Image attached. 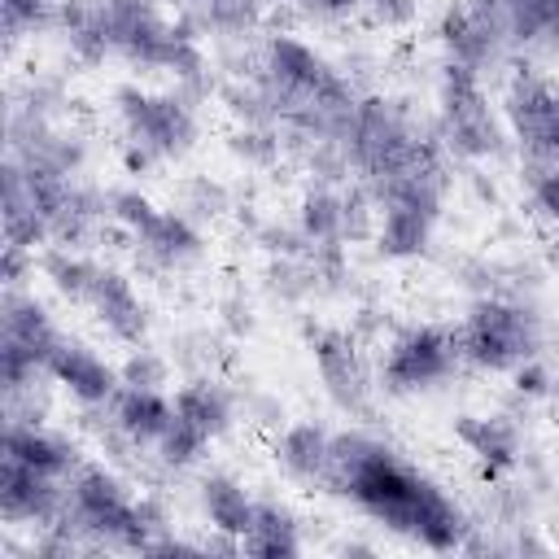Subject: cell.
Returning a JSON list of instances; mask_svg holds the SVG:
<instances>
[{"label": "cell", "instance_id": "1", "mask_svg": "<svg viewBox=\"0 0 559 559\" xmlns=\"http://www.w3.org/2000/svg\"><path fill=\"white\" fill-rule=\"evenodd\" d=\"M323 485L341 498H354L371 520L389 524L402 537H415L428 550H454L467 537L463 511L397 450L371 441L367 432H336L332 463Z\"/></svg>", "mask_w": 559, "mask_h": 559}, {"label": "cell", "instance_id": "2", "mask_svg": "<svg viewBox=\"0 0 559 559\" xmlns=\"http://www.w3.org/2000/svg\"><path fill=\"white\" fill-rule=\"evenodd\" d=\"M454 349L463 362L480 367V371H515L520 362L537 358L546 345L542 332V314L533 301H515V297H472L463 323L450 332Z\"/></svg>", "mask_w": 559, "mask_h": 559}, {"label": "cell", "instance_id": "3", "mask_svg": "<svg viewBox=\"0 0 559 559\" xmlns=\"http://www.w3.org/2000/svg\"><path fill=\"white\" fill-rule=\"evenodd\" d=\"M118 127L131 144L148 148L157 162H179L197 148L201 122L197 109L179 92H144V87H118L114 92Z\"/></svg>", "mask_w": 559, "mask_h": 559}, {"label": "cell", "instance_id": "4", "mask_svg": "<svg viewBox=\"0 0 559 559\" xmlns=\"http://www.w3.org/2000/svg\"><path fill=\"white\" fill-rule=\"evenodd\" d=\"M459 362L463 358H459L450 332H441L432 323H415L389 341V349L380 358V384L393 397H411V393H424V389L450 380Z\"/></svg>", "mask_w": 559, "mask_h": 559}, {"label": "cell", "instance_id": "5", "mask_svg": "<svg viewBox=\"0 0 559 559\" xmlns=\"http://www.w3.org/2000/svg\"><path fill=\"white\" fill-rule=\"evenodd\" d=\"M301 336L310 341L319 380L332 397L336 411H345L349 419H367L371 415V371L362 362V341L349 328H323V323H301Z\"/></svg>", "mask_w": 559, "mask_h": 559}, {"label": "cell", "instance_id": "6", "mask_svg": "<svg viewBox=\"0 0 559 559\" xmlns=\"http://www.w3.org/2000/svg\"><path fill=\"white\" fill-rule=\"evenodd\" d=\"M135 271L157 280V284H170L175 275H183L188 266H197L205 258V240L197 231V223L179 210H157L140 231H135Z\"/></svg>", "mask_w": 559, "mask_h": 559}, {"label": "cell", "instance_id": "7", "mask_svg": "<svg viewBox=\"0 0 559 559\" xmlns=\"http://www.w3.org/2000/svg\"><path fill=\"white\" fill-rule=\"evenodd\" d=\"M83 306L92 310V319L118 341V345H144L148 328H153V314L144 306V297L135 293V284L118 271V266H96V280L83 297Z\"/></svg>", "mask_w": 559, "mask_h": 559}, {"label": "cell", "instance_id": "8", "mask_svg": "<svg viewBox=\"0 0 559 559\" xmlns=\"http://www.w3.org/2000/svg\"><path fill=\"white\" fill-rule=\"evenodd\" d=\"M66 507V485L4 454L0 463V520L4 524H52Z\"/></svg>", "mask_w": 559, "mask_h": 559}, {"label": "cell", "instance_id": "9", "mask_svg": "<svg viewBox=\"0 0 559 559\" xmlns=\"http://www.w3.org/2000/svg\"><path fill=\"white\" fill-rule=\"evenodd\" d=\"M48 376L57 380V384H66L70 389V397L79 402V406H100V402H114V393H118V384H122V376H118V367H109L96 349H87L83 341H74V336H57V345L48 349Z\"/></svg>", "mask_w": 559, "mask_h": 559}, {"label": "cell", "instance_id": "10", "mask_svg": "<svg viewBox=\"0 0 559 559\" xmlns=\"http://www.w3.org/2000/svg\"><path fill=\"white\" fill-rule=\"evenodd\" d=\"M437 48L445 52V61H459V66H472L476 74H485L489 66H502L507 57V39L493 35L467 0H454L445 4L441 22H437Z\"/></svg>", "mask_w": 559, "mask_h": 559}, {"label": "cell", "instance_id": "11", "mask_svg": "<svg viewBox=\"0 0 559 559\" xmlns=\"http://www.w3.org/2000/svg\"><path fill=\"white\" fill-rule=\"evenodd\" d=\"M454 437L485 463V476H502L511 467H520V454H524V432H520V419L507 415V411H493V415H454Z\"/></svg>", "mask_w": 559, "mask_h": 559}, {"label": "cell", "instance_id": "12", "mask_svg": "<svg viewBox=\"0 0 559 559\" xmlns=\"http://www.w3.org/2000/svg\"><path fill=\"white\" fill-rule=\"evenodd\" d=\"M4 454L26 463V467H35V472H44V476H57V480H66V476H74L83 467L79 463V445L70 437L48 432L44 424H9L4 428Z\"/></svg>", "mask_w": 559, "mask_h": 559}, {"label": "cell", "instance_id": "13", "mask_svg": "<svg viewBox=\"0 0 559 559\" xmlns=\"http://www.w3.org/2000/svg\"><path fill=\"white\" fill-rule=\"evenodd\" d=\"M271 454L284 467V476L301 485H323L328 463H332V432L323 424H284L275 432Z\"/></svg>", "mask_w": 559, "mask_h": 559}, {"label": "cell", "instance_id": "14", "mask_svg": "<svg viewBox=\"0 0 559 559\" xmlns=\"http://www.w3.org/2000/svg\"><path fill=\"white\" fill-rule=\"evenodd\" d=\"M432 227L437 218L415 210V205H380V218H376V253L389 258V262H411V258H424L432 249Z\"/></svg>", "mask_w": 559, "mask_h": 559}, {"label": "cell", "instance_id": "15", "mask_svg": "<svg viewBox=\"0 0 559 559\" xmlns=\"http://www.w3.org/2000/svg\"><path fill=\"white\" fill-rule=\"evenodd\" d=\"M0 341H17L26 345L39 362H48V349L57 345V328L44 310V301L35 293H22V288H4V301H0ZM48 371V367H44Z\"/></svg>", "mask_w": 559, "mask_h": 559}, {"label": "cell", "instance_id": "16", "mask_svg": "<svg viewBox=\"0 0 559 559\" xmlns=\"http://www.w3.org/2000/svg\"><path fill=\"white\" fill-rule=\"evenodd\" d=\"M236 389H227L218 376H188L175 393V411L188 415L192 424H201L210 437H223L236 424Z\"/></svg>", "mask_w": 559, "mask_h": 559}, {"label": "cell", "instance_id": "17", "mask_svg": "<svg viewBox=\"0 0 559 559\" xmlns=\"http://www.w3.org/2000/svg\"><path fill=\"white\" fill-rule=\"evenodd\" d=\"M179 13L214 39H253L258 26L266 22L262 0H183Z\"/></svg>", "mask_w": 559, "mask_h": 559}, {"label": "cell", "instance_id": "18", "mask_svg": "<svg viewBox=\"0 0 559 559\" xmlns=\"http://www.w3.org/2000/svg\"><path fill=\"white\" fill-rule=\"evenodd\" d=\"M197 498H201V511H205V520L214 524V533H231V537H245V533H249L258 502L249 498V489H245L236 476H227V472L201 476Z\"/></svg>", "mask_w": 559, "mask_h": 559}, {"label": "cell", "instance_id": "19", "mask_svg": "<svg viewBox=\"0 0 559 559\" xmlns=\"http://www.w3.org/2000/svg\"><path fill=\"white\" fill-rule=\"evenodd\" d=\"M109 411H114V424H118L122 432H131L135 441L148 445V441H157L162 428L170 424L175 402H166L162 389H131V384H118Z\"/></svg>", "mask_w": 559, "mask_h": 559}, {"label": "cell", "instance_id": "20", "mask_svg": "<svg viewBox=\"0 0 559 559\" xmlns=\"http://www.w3.org/2000/svg\"><path fill=\"white\" fill-rule=\"evenodd\" d=\"M240 546H245L249 555H262V559L297 555V550H301V524H297V515H293L284 502L262 498V502L253 507V524H249V533L240 537Z\"/></svg>", "mask_w": 559, "mask_h": 559}, {"label": "cell", "instance_id": "21", "mask_svg": "<svg viewBox=\"0 0 559 559\" xmlns=\"http://www.w3.org/2000/svg\"><path fill=\"white\" fill-rule=\"evenodd\" d=\"M297 227L306 231L310 245H332V240L345 245V201H341V188L310 183L297 197Z\"/></svg>", "mask_w": 559, "mask_h": 559}, {"label": "cell", "instance_id": "22", "mask_svg": "<svg viewBox=\"0 0 559 559\" xmlns=\"http://www.w3.org/2000/svg\"><path fill=\"white\" fill-rule=\"evenodd\" d=\"M166 354H170V362H175L183 376H205V371L231 362V349H227L223 336L210 332V328H179V332L170 336Z\"/></svg>", "mask_w": 559, "mask_h": 559}, {"label": "cell", "instance_id": "23", "mask_svg": "<svg viewBox=\"0 0 559 559\" xmlns=\"http://www.w3.org/2000/svg\"><path fill=\"white\" fill-rule=\"evenodd\" d=\"M96 266H100V262L83 258L79 249H66V245L39 249V271H44V280H48L61 297H70V301H79V306H83V297H87V288H92V280H96Z\"/></svg>", "mask_w": 559, "mask_h": 559}, {"label": "cell", "instance_id": "24", "mask_svg": "<svg viewBox=\"0 0 559 559\" xmlns=\"http://www.w3.org/2000/svg\"><path fill=\"white\" fill-rule=\"evenodd\" d=\"M175 201H179V214H188L192 223H214L236 210L231 188L214 175H183L175 183Z\"/></svg>", "mask_w": 559, "mask_h": 559}, {"label": "cell", "instance_id": "25", "mask_svg": "<svg viewBox=\"0 0 559 559\" xmlns=\"http://www.w3.org/2000/svg\"><path fill=\"white\" fill-rule=\"evenodd\" d=\"M223 144H227L231 162H240L245 170H266V175H271V170L288 157L280 127H231Z\"/></svg>", "mask_w": 559, "mask_h": 559}, {"label": "cell", "instance_id": "26", "mask_svg": "<svg viewBox=\"0 0 559 559\" xmlns=\"http://www.w3.org/2000/svg\"><path fill=\"white\" fill-rule=\"evenodd\" d=\"M218 100L236 127H280L275 100L266 96V87L258 79H227L218 87Z\"/></svg>", "mask_w": 559, "mask_h": 559}, {"label": "cell", "instance_id": "27", "mask_svg": "<svg viewBox=\"0 0 559 559\" xmlns=\"http://www.w3.org/2000/svg\"><path fill=\"white\" fill-rule=\"evenodd\" d=\"M262 293L275 301V306H301L314 293V271L306 258H266L262 266Z\"/></svg>", "mask_w": 559, "mask_h": 559}, {"label": "cell", "instance_id": "28", "mask_svg": "<svg viewBox=\"0 0 559 559\" xmlns=\"http://www.w3.org/2000/svg\"><path fill=\"white\" fill-rule=\"evenodd\" d=\"M210 441H214V437H210L201 424H192L188 415H179V411H175V415H170V424L162 428V437H157L153 445H157V454H162V463H166V467L183 472V467H192V463L210 450Z\"/></svg>", "mask_w": 559, "mask_h": 559}, {"label": "cell", "instance_id": "29", "mask_svg": "<svg viewBox=\"0 0 559 559\" xmlns=\"http://www.w3.org/2000/svg\"><path fill=\"white\" fill-rule=\"evenodd\" d=\"M52 13H57V0H0L9 52L22 44V35H35L39 26H52Z\"/></svg>", "mask_w": 559, "mask_h": 559}, {"label": "cell", "instance_id": "30", "mask_svg": "<svg viewBox=\"0 0 559 559\" xmlns=\"http://www.w3.org/2000/svg\"><path fill=\"white\" fill-rule=\"evenodd\" d=\"M170 354H157V349H148V345H135L131 354H127V362L118 367V376H122V384H131V389H162L166 380H170Z\"/></svg>", "mask_w": 559, "mask_h": 559}, {"label": "cell", "instance_id": "31", "mask_svg": "<svg viewBox=\"0 0 559 559\" xmlns=\"http://www.w3.org/2000/svg\"><path fill=\"white\" fill-rule=\"evenodd\" d=\"M253 245L266 253V258H306L310 253V240L297 223H280V218H262V227L253 231Z\"/></svg>", "mask_w": 559, "mask_h": 559}, {"label": "cell", "instance_id": "32", "mask_svg": "<svg viewBox=\"0 0 559 559\" xmlns=\"http://www.w3.org/2000/svg\"><path fill=\"white\" fill-rule=\"evenodd\" d=\"M236 397H240V415H245L258 432H280V428H284L288 411H284V402H280L275 393H266V389L249 384V389H240Z\"/></svg>", "mask_w": 559, "mask_h": 559}, {"label": "cell", "instance_id": "33", "mask_svg": "<svg viewBox=\"0 0 559 559\" xmlns=\"http://www.w3.org/2000/svg\"><path fill=\"white\" fill-rule=\"evenodd\" d=\"M218 328L231 336V341H245L258 332V306L245 297V288H231L218 297Z\"/></svg>", "mask_w": 559, "mask_h": 559}, {"label": "cell", "instance_id": "34", "mask_svg": "<svg viewBox=\"0 0 559 559\" xmlns=\"http://www.w3.org/2000/svg\"><path fill=\"white\" fill-rule=\"evenodd\" d=\"M358 13L376 31H406L419 17V0H358Z\"/></svg>", "mask_w": 559, "mask_h": 559}, {"label": "cell", "instance_id": "35", "mask_svg": "<svg viewBox=\"0 0 559 559\" xmlns=\"http://www.w3.org/2000/svg\"><path fill=\"white\" fill-rule=\"evenodd\" d=\"M135 524L144 533V555H148V546L170 533V507H166V498L162 493H140L135 498Z\"/></svg>", "mask_w": 559, "mask_h": 559}, {"label": "cell", "instance_id": "36", "mask_svg": "<svg viewBox=\"0 0 559 559\" xmlns=\"http://www.w3.org/2000/svg\"><path fill=\"white\" fill-rule=\"evenodd\" d=\"M393 328V314L380 306V297L376 301H354V314H349V332L362 341V345H376L384 332Z\"/></svg>", "mask_w": 559, "mask_h": 559}, {"label": "cell", "instance_id": "37", "mask_svg": "<svg viewBox=\"0 0 559 559\" xmlns=\"http://www.w3.org/2000/svg\"><path fill=\"white\" fill-rule=\"evenodd\" d=\"M550 384H555V376H550V367H546L542 358H528V362H520V367L511 371V389H515L520 397H528V402H546Z\"/></svg>", "mask_w": 559, "mask_h": 559}, {"label": "cell", "instance_id": "38", "mask_svg": "<svg viewBox=\"0 0 559 559\" xmlns=\"http://www.w3.org/2000/svg\"><path fill=\"white\" fill-rule=\"evenodd\" d=\"M528 197H533V214H542L546 223L559 227V166H555L537 188H528Z\"/></svg>", "mask_w": 559, "mask_h": 559}, {"label": "cell", "instance_id": "39", "mask_svg": "<svg viewBox=\"0 0 559 559\" xmlns=\"http://www.w3.org/2000/svg\"><path fill=\"white\" fill-rule=\"evenodd\" d=\"M463 183H467V192H472L480 205H489V210L502 205V188H498V179H493L485 166H472V170L463 175Z\"/></svg>", "mask_w": 559, "mask_h": 559}, {"label": "cell", "instance_id": "40", "mask_svg": "<svg viewBox=\"0 0 559 559\" xmlns=\"http://www.w3.org/2000/svg\"><path fill=\"white\" fill-rule=\"evenodd\" d=\"M122 166H127V175H148L153 166H157V157L148 153V148H140V144H122Z\"/></svg>", "mask_w": 559, "mask_h": 559}, {"label": "cell", "instance_id": "41", "mask_svg": "<svg viewBox=\"0 0 559 559\" xmlns=\"http://www.w3.org/2000/svg\"><path fill=\"white\" fill-rule=\"evenodd\" d=\"M546 411H550V424H559V380H555L550 393H546Z\"/></svg>", "mask_w": 559, "mask_h": 559}, {"label": "cell", "instance_id": "42", "mask_svg": "<svg viewBox=\"0 0 559 559\" xmlns=\"http://www.w3.org/2000/svg\"><path fill=\"white\" fill-rule=\"evenodd\" d=\"M336 550H341V555H371L367 542H336Z\"/></svg>", "mask_w": 559, "mask_h": 559}, {"label": "cell", "instance_id": "43", "mask_svg": "<svg viewBox=\"0 0 559 559\" xmlns=\"http://www.w3.org/2000/svg\"><path fill=\"white\" fill-rule=\"evenodd\" d=\"M546 258H550V262H555V266H559V231H555V236H550V249H546Z\"/></svg>", "mask_w": 559, "mask_h": 559}, {"label": "cell", "instance_id": "44", "mask_svg": "<svg viewBox=\"0 0 559 559\" xmlns=\"http://www.w3.org/2000/svg\"><path fill=\"white\" fill-rule=\"evenodd\" d=\"M179 4H183V0H179Z\"/></svg>", "mask_w": 559, "mask_h": 559}]
</instances>
